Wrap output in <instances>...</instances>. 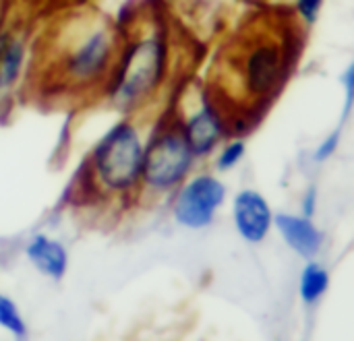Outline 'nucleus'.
Wrapping results in <instances>:
<instances>
[{"instance_id": "4", "label": "nucleus", "mask_w": 354, "mask_h": 341, "mask_svg": "<svg viewBox=\"0 0 354 341\" xmlns=\"http://www.w3.org/2000/svg\"><path fill=\"white\" fill-rule=\"evenodd\" d=\"M224 199L226 188L218 178L197 176L178 193L174 203V217L185 228H205L214 222Z\"/></svg>"}, {"instance_id": "7", "label": "nucleus", "mask_w": 354, "mask_h": 341, "mask_svg": "<svg viewBox=\"0 0 354 341\" xmlns=\"http://www.w3.org/2000/svg\"><path fill=\"white\" fill-rule=\"evenodd\" d=\"M276 224V228L280 230L284 242L295 251L299 253L301 257H315L322 249V232L315 228V224L303 215H286V213H278L276 220H272Z\"/></svg>"}, {"instance_id": "18", "label": "nucleus", "mask_w": 354, "mask_h": 341, "mask_svg": "<svg viewBox=\"0 0 354 341\" xmlns=\"http://www.w3.org/2000/svg\"><path fill=\"white\" fill-rule=\"evenodd\" d=\"M305 215L309 217L311 213H313V209H315V188H311L309 191V195H307V199H305Z\"/></svg>"}, {"instance_id": "10", "label": "nucleus", "mask_w": 354, "mask_h": 341, "mask_svg": "<svg viewBox=\"0 0 354 341\" xmlns=\"http://www.w3.org/2000/svg\"><path fill=\"white\" fill-rule=\"evenodd\" d=\"M110 43L106 33L91 35L71 58V72L77 79H91L97 72H102L106 60H108Z\"/></svg>"}, {"instance_id": "2", "label": "nucleus", "mask_w": 354, "mask_h": 341, "mask_svg": "<svg viewBox=\"0 0 354 341\" xmlns=\"http://www.w3.org/2000/svg\"><path fill=\"white\" fill-rule=\"evenodd\" d=\"M164 64L166 46L162 43V39L149 37L135 43L127 52L118 70V79L114 83V99L127 106L153 89V85L164 75Z\"/></svg>"}, {"instance_id": "17", "label": "nucleus", "mask_w": 354, "mask_h": 341, "mask_svg": "<svg viewBox=\"0 0 354 341\" xmlns=\"http://www.w3.org/2000/svg\"><path fill=\"white\" fill-rule=\"evenodd\" d=\"M344 85H346V106H344V116L351 112V106H353V89H354V70L353 66L346 70L344 75Z\"/></svg>"}, {"instance_id": "11", "label": "nucleus", "mask_w": 354, "mask_h": 341, "mask_svg": "<svg viewBox=\"0 0 354 341\" xmlns=\"http://www.w3.org/2000/svg\"><path fill=\"white\" fill-rule=\"evenodd\" d=\"M23 64V43L19 39H8L0 35V89H8Z\"/></svg>"}, {"instance_id": "15", "label": "nucleus", "mask_w": 354, "mask_h": 341, "mask_svg": "<svg viewBox=\"0 0 354 341\" xmlns=\"http://www.w3.org/2000/svg\"><path fill=\"white\" fill-rule=\"evenodd\" d=\"M322 2L324 0H297V8L301 12V17L307 21V23H313L319 14V8H322Z\"/></svg>"}, {"instance_id": "13", "label": "nucleus", "mask_w": 354, "mask_h": 341, "mask_svg": "<svg viewBox=\"0 0 354 341\" xmlns=\"http://www.w3.org/2000/svg\"><path fill=\"white\" fill-rule=\"evenodd\" d=\"M0 327L6 329L10 335H15L17 340H23L27 338V327H25V321L19 313V309L15 306V302L0 294Z\"/></svg>"}, {"instance_id": "5", "label": "nucleus", "mask_w": 354, "mask_h": 341, "mask_svg": "<svg viewBox=\"0 0 354 341\" xmlns=\"http://www.w3.org/2000/svg\"><path fill=\"white\" fill-rule=\"evenodd\" d=\"M272 211L257 191H243L234 199V226L247 242H261L272 228Z\"/></svg>"}, {"instance_id": "8", "label": "nucleus", "mask_w": 354, "mask_h": 341, "mask_svg": "<svg viewBox=\"0 0 354 341\" xmlns=\"http://www.w3.org/2000/svg\"><path fill=\"white\" fill-rule=\"evenodd\" d=\"M183 137L189 143L193 155H205V153H209L216 147V143L220 141V137H222V120H220V114L209 104H203L187 120L185 130H183Z\"/></svg>"}, {"instance_id": "1", "label": "nucleus", "mask_w": 354, "mask_h": 341, "mask_svg": "<svg viewBox=\"0 0 354 341\" xmlns=\"http://www.w3.org/2000/svg\"><path fill=\"white\" fill-rule=\"evenodd\" d=\"M143 145L133 124L112 126L93 151V170L110 191H124L137 182L143 168Z\"/></svg>"}, {"instance_id": "12", "label": "nucleus", "mask_w": 354, "mask_h": 341, "mask_svg": "<svg viewBox=\"0 0 354 341\" xmlns=\"http://www.w3.org/2000/svg\"><path fill=\"white\" fill-rule=\"evenodd\" d=\"M328 286H330V275L328 271L317 265V263H309L301 275V298L307 302V304H315L326 292H328Z\"/></svg>"}, {"instance_id": "3", "label": "nucleus", "mask_w": 354, "mask_h": 341, "mask_svg": "<svg viewBox=\"0 0 354 341\" xmlns=\"http://www.w3.org/2000/svg\"><path fill=\"white\" fill-rule=\"evenodd\" d=\"M191 162L193 151L183 133H164L143 151L141 176L151 188H170L187 176Z\"/></svg>"}, {"instance_id": "14", "label": "nucleus", "mask_w": 354, "mask_h": 341, "mask_svg": "<svg viewBox=\"0 0 354 341\" xmlns=\"http://www.w3.org/2000/svg\"><path fill=\"white\" fill-rule=\"evenodd\" d=\"M243 153H245V141H232L230 145H226V149L222 151V155H220V159H218L220 170H230V168H234V166L241 162Z\"/></svg>"}, {"instance_id": "6", "label": "nucleus", "mask_w": 354, "mask_h": 341, "mask_svg": "<svg viewBox=\"0 0 354 341\" xmlns=\"http://www.w3.org/2000/svg\"><path fill=\"white\" fill-rule=\"evenodd\" d=\"M282 68V56L276 46H259L251 52L245 64V81L247 87L255 95H263L272 91L276 79Z\"/></svg>"}, {"instance_id": "9", "label": "nucleus", "mask_w": 354, "mask_h": 341, "mask_svg": "<svg viewBox=\"0 0 354 341\" xmlns=\"http://www.w3.org/2000/svg\"><path fill=\"white\" fill-rule=\"evenodd\" d=\"M25 255L29 263L46 277H52V280L64 277L66 267H68V255L60 242H54L46 236H35L27 244Z\"/></svg>"}, {"instance_id": "16", "label": "nucleus", "mask_w": 354, "mask_h": 341, "mask_svg": "<svg viewBox=\"0 0 354 341\" xmlns=\"http://www.w3.org/2000/svg\"><path fill=\"white\" fill-rule=\"evenodd\" d=\"M338 141H340V133L336 130L332 137H328V141L317 149V153H315V159L317 162H322V159H328L334 151H336V147H338Z\"/></svg>"}]
</instances>
